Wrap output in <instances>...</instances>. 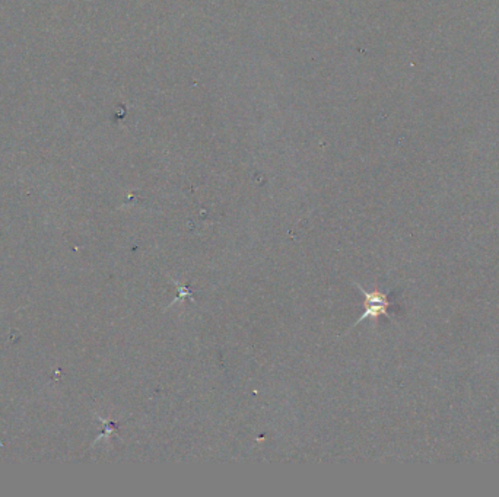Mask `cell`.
<instances>
[{
    "label": "cell",
    "mask_w": 499,
    "mask_h": 497,
    "mask_svg": "<svg viewBox=\"0 0 499 497\" xmlns=\"http://www.w3.org/2000/svg\"><path fill=\"white\" fill-rule=\"evenodd\" d=\"M356 286L359 288V290L363 293L365 296V311L362 316L359 317V320L354 324L352 328H355L356 325H359L362 321L365 320H377L379 317H389L390 318V306H393V302L389 299V293L387 292H381V290H374V292H367L361 285L356 283Z\"/></svg>",
    "instance_id": "1"
}]
</instances>
